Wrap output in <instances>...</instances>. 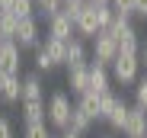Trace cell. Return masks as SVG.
<instances>
[{"label": "cell", "instance_id": "8992f818", "mask_svg": "<svg viewBox=\"0 0 147 138\" xmlns=\"http://www.w3.org/2000/svg\"><path fill=\"white\" fill-rule=\"evenodd\" d=\"M74 32H77V39H83V42H93L96 35H99L102 29H99V19H96V10L86 3V10L80 13V19L74 22Z\"/></svg>", "mask_w": 147, "mask_h": 138}, {"label": "cell", "instance_id": "30bf717a", "mask_svg": "<svg viewBox=\"0 0 147 138\" xmlns=\"http://www.w3.org/2000/svg\"><path fill=\"white\" fill-rule=\"evenodd\" d=\"M112 84V74H109V67L106 64H96L90 61V93H106Z\"/></svg>", "mask_w": 147, "mask_h": 138}, {"label": "cell", "instance_id": "52a82bcc", "mask_svg": "<svg viewBox=\"0 0 147 138\" xmlns=\"http://www.w3.org/2000/svg\"><path fill=\"white\" fill-rule=\"evenodd\" d=\"M67 87H70V93L77 97V100H80L83 93H90V61L67 67Z\"/></svg>", "mask_w": 147, "mask_h": 138}, {"label": "cell", "instance_id": "277c9868", "mask_svg": "<svg viewBox=\"0 0 147 138\" xmlns=\"http://www.w3.org/2000/svg\"><path fill=\"white\" fill-rule=\"evenodd\" d=\"M42 32H38V19L35 16H29V19H19V29H16V45H19V48H42Z\"/></svg>", "mask_w": 147, "mask_h": 138}, {"label": "cell", "instance_id": "f546056e", "mask_svg": "<svg viewBox=\"0 0 147 138\" xmlns=\"http://www.w3.org/2000/svg\"><path fill=\"white\" fill-rule=\"evenodd\" d=\"M0 138H16V135H13V122H10L7 116H0Z\"/></svg>", "mask_w": 147, "mask_h": 138}, {"label": "cell", "instance_id": "7c38bea8", "mask_svg": "<svg viewBox=\"0 0 147 138\" xmlns=\"http://www.w3.org/2000/svg\"><path fill=\"white\" fill-rule=\"evenodd\" d=\"M138 52H141V39H138V29H134V26H128L125 32L118 35V55L138 58Z\"/></svg>", "mask_w": 147, "mask_h": 138}, {"label": "cell", "instance_id": "d4e9b609", "mask_svg": "<svg viewBox=\"0 0 147 138\" xmlns=\"http://www.w3.org/2000/svg\"><path fill=\"white\" fill-rule=\"evenodd\" d=\"M93 10H96V19H99V29H109V26H112V19H115L112 3H106V7H93Z\"/></svg>", "mask_w": 147, "mask_h": 138}, {"label": "cell", "instance_id": "4316f807", "mask_svg": "<svg viewBox=\"0 0 147 138\" xmlns=\"http://www.w3.org/2000/svg\"><path fill=\"white\" fill-rule=\"evenodd\" d=\"M134 106L147 109V77H141V80L134 84Z\"/></svg>", "mask_w": 147, "mask_h": 138}, {"label": "cell", "instance_id": "5b68a950", "mask_svg": "<svg viewBox=\"0 0 147 138\" xmlns=\"http://www.w3.org/2000/svg\"><path fill=\"white\" fill-rule=\"evenodd\" d=\"M19 52L22 48L16 42H0V71H3V74L19 77V67H22V55Z\"/></svg>", "mask_w": 147, "mask_h": 138}, {"label": "cell", "instance_id": "484cf974", "mask_svg": "<svg viewBox=\"0 0 147 138\" xmlns=\"http://www.w3.org/2000/svg\"><path fill=\"white\" fill-rule=\"evenodd\" d=\"M118 103V93H112V90H106V93H99V112H102V119L112 112V106Z\"/></svg>", "mask_w": 147, "mask_h": 138}, {"label": "cell", "instance_id": "d590c367", "mask_svg": "<svg viewBox=\"0 0 147 138\" xmlns=\"http://www.w3.org/2000/svg\"><path fill=\"white\" fill-rule=\"evenodd\" d=\"M0 80H3V71H0Z\"/></svg>", "mask_w": 147, "mask_h": 138}, {"label": "cell", "instance_id": "7a4b0ae2", "mask_svg": "<svg viewBox=\"0 0 147 138\" xmlns=\"http://www.w3.org/2000/svg\"><path fill=\"white\" fill-rule=\"evenodd\" d=\"M109 74H112V80L115 84H121V87H128V84H138L141 77V61L138 58H128V55H118L115 61H112V67H109Z\"/></svg>", "mask_w": 147, "mask_h": 138}, {"label": "cell", "instance_id": "ac0fdd59", "mask_svg": "<svg viewBox=\"0 0 147 138\" xmlns=\"http://www.w3.org/2000/svg\"><path fill=\"white\" fill-rule=\"evenodd\" d=\"M128 109H131V106H128L125 100H121V97H118V103L112 106V112L106 116V122H109L112 128H118V132H121V128H125V119H128Z\"/></svg>", "mask_w": 147, "mask_h": 138}, {"label": "cell", "instance_id": "8d00e7d4", "mask_svg": "<svg viewBox=\"0 0 147 138\" xmlns=\"http://www.w3.org/2000/svg\"><path fill=\"white\" fill-rule=\"evenodd\" d=\"M102 138H112V135H102Z\"/></svg>", "mask_w": 147, "mask_h": 138}, {"label": "cell", "instance_id": "83f0119b", "mask_svg": "<svg viewBox=\"0 0 147 138\" xmlns=\"http://www.w3.org/2000/svg\"><path fill=\"white\" fill-rule=\"evenodd\" d=\"M109 3H112V10L118 13V16H134V0H109Z\"/></svg>", "mask_w": 147, "mask_h": 138}, {"label": "cell", "instance_id": "4fadbf2b", "mask_svg": "<svg viewBox=\"0 0 147 138\" xmlns=\"http://www.w3.org/2000/svg\"><path fill=\"white\" fill-rule=\"evenodd\" d=\"M29 100H45V90H42V77H38V71L22 77V103H29Z\"/></svg>", "mask_w": 147, "mask_h": 138}, {"label": "cell", "instance_id": "f1b7e54d", "mask_svg": "<svg viewBox=\"0 0 147 138\" xmlns=\"http://www.w3.org/2000/svg\"><path fill=\"white\" fill-rule=\"evenodd\" d=\"M51 67H55V64H51V58H48V55L38 48V52H35V71H51Z\"/></svg>", "mask_w": 147, "mask_h": 138}, {"label": "cell", "instance_id": "6da1fadb", "mask_svg": "<svg viewBox=\"0 0 147 138\" xmlns=\"http://www.w3.org/2000/svg\"><path fill=\"white\" fill-rule=\"evenodd\" d=\"M74 106H77V103H70V97L64 93V90L51 93L48 103H45V122H48V128L67 132L70 128V116H74Z\"/></svg>", "mask_w": 147, "mask_h": 138}, {"label": "cell", "instance_id": "9a60e30c", "mask_svg": "<svg viewBox=\"0 0 147 138\" xmlns=\"http://www.w3.org/2000/svg\"><path fill=\"white\" fill-rule=\"evenodd\" d=\"M86 42L83 39H77L74 35L70 42H67V67H74V64H86Z\"/></svg>", "mask_w": 147, "mask_h": 138}, {"label": "cell", "instance_id": "2e32d148", "mask_svg": "<svg viewBox=\"0 0 147 138\" xmlns=\"http://www.w3.org/2000/svg\"><path fill=\"white\" fill-rule=\"evenodd\" d=\"M22 122H26V125L45 122V100H29V103H22Z\"/></svg>", "mask_w": 147, "mask_h": 138}, {"label": "cell", "instance_id": "9c48e42d", "mask_svg": "<svg viewBox=\"0 0 147 138\" xmlns=\"http://www.w3.org/2000/svg\"><path fill=\"white\" fill-rule=\"evenodd\" d=\"M74 35V22L64 16V13H58L55 19H48V39H58V42H70Z\"/></svg>", "mask_w": 147, "mask_h": 138}, {"label": "cell", "instance_id": "e575fe53", "mask_svg": "<svg viewBox=\"0 0 147 138\" xmlns=\"http://www.w3.org/2000/svg\"><path fill=\"white\" fill-rule=\"evenodd\" d=\"M0 42H7V39H3V29H0Z\"/></svg>", "mask_w": 147, "mask_h": 138}, {"label": "cell", "instance_id": "3957f363", "mask_svg": "<svg viewBox=\"0 0 147 138\" xmlns=\"http://www.w3.org/2000/svg\"><path fill=\"white\" fill-rule=\"evenodd\" d=\"M90 61H96V64H106V67H112V61L118 58V42L109 35V32H99L93 39V48H90Z\"/></svg>", "mask_w": 147, "mask_h": 138}, {"label": "cell", "instance_id": "603a6c76", "mask_svg": "<svg viewBox=\"0 0 147 138\" xmlns=\"http://www.w3.org/2000/svg\"><path fill=\"white\" fill-rule=\"evenodd\" d=\"M10 13H13L16 19H29V16H35V0H16Z\"/></svg>", "mask_w": 147, "mask_h": 138}, {"label": "cell", "instance_id": "ffe728a7", "mask_svg": "<svg viewBox=\"0 0 147 138\" xmlns=\"http://www.w3.org/2000/svg\"><path fill=\"white\" fill-rule=\"evenodd\" d=\"M90 128H93V119L86 116V112H83L80 106H74V116H70V132H77V135L83 138Z\"/></svg>", "mask_w": 147, "mask_h": 138}, {"label": "cell", "instance_id": "7402d4cb", "mask_svg": "<svg viewBox=\"0 0 147 138\" xmlns=\"http://www.w3.org/2000/svg\"><path fill=\"white\" fill-rule=\"evenodd\" d=\"M83 10H86V0H64V10H61V13H64L70 22H77Z\"/></svg>", "mask_w": 147, "mask_h": 138}, {"label": "cell", "instance_id": "836d02e7", "mask_svg": "<svg viewBox=\"0 0 147 138\" xmlns=\"http://www.w3.org/2000/svg\"><path fill=\"white\" fill-rule=\"evenodd\" d=\"M55 138H80V135H77V132H70V128H67V132H61V135H55Z\"/></svg>", "mask_w": 147, "mask_h": 138}, {"label": "cell", "instance_id": "e0dca14e", "mask_svg": "<svg viewBox=\"0 0 147 138\" xmlns=\"http://www.w3.org/2000/svg\"><path fill=\"white\" fill-rule=\"evenodd\" d=\"M64 10V0H35V19H55Z\"/></svg>", "mask_w": 147, "mask_h": 138}, {"label": "cell", "instance_id": "44dd1931", "mask_svg": "<svg viewBox=\"0 0 147 138\" xmlns=\"http://www.w3.org/2000/svg\"><path fill=\"white\" fill-rule=\"evenodd\" d=\"M0 29H3V39L7 42H13L16 39V29H19V19L13 13H0Z\"/></svg>", "mask_w": 147, "mask_h": 138}, {"label": "cell", "instance_id": "8fae6325", "mask_svg": "<svg viewBox=\"0 0 147 138\" xmlns=\"http://www.w3.org/2000/svg\"><path fill=\"white\" fill-rule=\"evenodd\" d=\"M0 100H3L7 106H13L16 100H22V77L3 74V80H0Z\"/></svg>", "mask_w": 147, "mask_h": 138}, {"label": "cell", "instance_id": "cb8c5ba5", "mask_svg": "<svg viewBox=\"0 0 147 138\" xmlns=\"http://www.w3.org/2000/svg\"><path fill=\"white\" fill-rule=\"evenodd\" d=\"M22 138H55V135L48 128V122H32V125H26V135Z\"/></svg>", "mask_w": 147, "mask_h": 138}, {"label": "cell", "instance_id": "1f68e13d", "mask_svg": "<svg viewBox=\"0 0 147 138\" xmlns=\"http://www.w3.org/2000/svg\"><path fill=\"white\" fill-rule=\"evenodd\" d=\"M138 61H141V67H147V42H141V52H138Z\"/></svg>", "mask_w": 147, "mask_h": 138}, {"label": "cell", "instance_id": "d6986e66", "mask_svg": "<svg viewBox=\"0 0 147 138\" xmlns=\"http://www.w3.org/2000/svg\"><path fill=\"white\" fill-rule=\"evenodd\" d=\"M77 106L86 112L93 122H96V119H102V112H99V93H83V97L77 100Z\"/></svg>", "mask_w": 147, "mask_h": 138}, {"label": "cell", "instance_id": "4dcf8cb0", "mask_svg": "<svg viewBox=\"0 0 147 138\" xmlns=\"http://www.w3.org/2000/svg\"><path fill=\"white\" fill-rule=\"evenodd\" d=\"M134 16L147 19V0H134Z\"/></svg>", "mask_w": 147, "mask_h": 138}, {"label": "cell", "instance_id": "d6a6232c", "mask_svg": "<svg viewBox=\"0 0 147 138\" xmlns=\"http://www.w3.org/2000/svg\"><path fill=\"white\" fill-rule=\"evenodd\" d=\"M13 3H16V0H0V13H10Z\"/></svg>", "mask_w": 147, "mask_h": 138}, {"label": "cell", "instance_id": "ba28073f", "mask_svg": "<svg viewBox=\"0 0 147 138\" xmlns=\"http://www.w3.org/2000/svg\"><path fill=\"white\" fill-rule=\"evenodd\" d=\"M125 138H147V109L141 106H131L128 109V119H125V128H121Z\"/></svg>", "mask_w": 147, "mask_h": 138}, {"label": "cell", "instance_id": "5bb4252c", "mask_svg": "<svg viewBox=\"0 0 147 138\" xmlns=\"http://www.w3.org/2000/svg\"><path fill=\"white\" fill-rule=\"evenodd\" d=\"M42 52L51 58V64L58 67V64H64L67 67V42H58V39H45V45H42Z\"/></svg>", "mask_w": 147, "mask_h": 138}]
</instances>
